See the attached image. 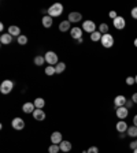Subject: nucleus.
<instances>
[{"label": "nucleus", "mask_w": 137, "mask_h": 153, "mask_svg": "<svg viewBox=\"0 0 137 153\" xmlns=\"http://www.w3.org/2000/svg\"><path fill=\"white\" fill-rule=\"evenodd\" d=\"M62 134L59 133V131H55V133L51 134V142L52 143H56V145H59V143L62 142Z\"/></svg>", "instance_id": "dca6fc26"}, {"label": "nucleus", "mask_w": 137, "mask_h": 153, "mask_svg": "<svg viewBox=\"0 0 137 153\" xmlns=\"http://www.w3.org/2000/svg\"><path fill=\"white\" fill-rule=\"evenodd\" d=\"M115 114H117V116H118V119H121V120H124V119L128 118L129 115V109L126 108V107H119V108H117V111H115Z\"/></svg>", "instance_id": "6e6552de"}, {"label": "nucleus", "mask_w": 137, "mask_h": 153, "mask_svg": "<svg viewBox=\"0 0 137 153\" xmlns=\"http://www.w3.org/2000/svg\"><path fill=\"white\" fill-rule=\"evenodd\" d=\"M109 15H110V18H111L112 21H114V19L117 18V16H118V14H117V11H110Z\"/></svg>", "instance_id": "f704fd0d"}, {"label": "nucleus", "mask_w": 137, "mask_h": 153, "mask_svg": "<svg viewBox=\"0 0 137 153\" xmlns=\"http://www.w3.org/2000/svg\"><path fill=\"white\" fill-rule=\"evenodd\" d=\"M45 74H47L48 76H52L54 74H56L55 66H47V67H45Z\"/></svg>", "instance_id": "a878e982"}, {"label": "nucleus", "mask_w": 137, "mask_h": 153, "mask_svg": "<svg viewBox=\"0 0 137 153\" xmlns=\"http://www.w3.org/2000/svg\"><path fill=\"white\" fill-rule=\"evenodd\" d=\"M109 25H107V23H100L99 25V32L102 33V34H107V33H109Z\"/></svg>", "instance_id": "bb28decb"}, {"label": "nucleus", "mask_w": 137, "mask_h": 153, "mask_svg": "<svg viewBox=\"0 0 137 153\" xmlns=\"http://www.w3.org/2000/svg\"><path fill=\"white\" fill-rule=\"evenodd\" d=\"M45 63V57L41 56V55H37V56L34 57V64L36 66H43V64Z\"/></svg>", "instance_id": "b1692460"}, {"label": "nucleus", "mask_w": 137, "mask_h": 153, "mask_svg": "<svg viewBox=\"0 0 137 153\" xmlns=\"http://www.w3.org/2000/svg\"><path fill=\"white\" fill-rule=\"evenodd\" d=\"M126 135H129V137H132V138H136L137 137V127L136 126H130V127L128 128V131H126Z\"/></svg>", "instance_id": "412c9836"}, {"label": "nucleus", "mask_w": 137, "mask_h": 153, "mask_svg": "<svg viewBox=\"0 0 137 153\" xmlns=\"http://www.w3.org/2000/svg\"><path fill=\"white\" fill-rule=\"evenodd\" d=\"M70 25H71V23L69 22V21H63V22L59 23V30H61V32H67V30H71Z\"/></svg>", "instance_id": "6ab92c4d"}, {"label": "nucleus", "mask_w": 137, "mask_h": 153, "mask_svg": "<svg viewBox=\"0 0 137 153\" xmlns=\"http://www.w3.org/2000/svg\"><path fill=\"white\" fill-rule=\"evenodd\" d=\"M86 153H99V149H97V146H91L86 150Z\"/></svg>", "instance_id": "7c9ffc66"}, {"label": "nucleus", "mask_w": 137, "mask_h": 153, "mask_svg": "<svg viewBox=\"0 0 137 153\" xmlns=\"http://www.w3.org/2000/svg\"><path fill=\"white\" fill-rule=\"evenodd\" d=\"M11 41H13V36L10 34V33H3V34L0 36V42L3 45L11 44Z\"/></svg>", "instance_id": "4468645a"}, {"label": "nucleus", "mask_w": 137, "mask_h": 153, "mask_svg": "<svg viewBox=\"0 0 137 153\" xmlns=\"http://www.w3.org/2000/svg\"><path fill=\"white\" fill-rule=\"evenodd\" d=\"M14 89V83L13 81L10 79H6L1 82V85H0V92L3 93V94H8V93H11Z\"/></svg>", "instance_id": "f03ea898"}, {"label": "nucleus", "mask_w": 137, "mask_h": 153, "mask_svg": "<svg viewBox=\"0 0 137 153\" xmlns=\"http://www.w3.org/2000/svg\"><path fill=\"white\" fill-rule=\"evenodd\" d=\"M133 153H137V149H134V150H133Z\"/></svg>", "instance_id": "ea45409f"}, {"label": "nucleus", "mask_w": 137, "mask_h": 153, "mask_svg": "<svg viewBox=\"0 0 137 153\" xmlns=\"http://www.w3.org/2000/svg\"><path fill=\"white\" fill-rule=\"evenodd\" d=\"M130 14H132V18H133V19H137V7H133V8H132Z\"/></svg>", "instance_id": "473e14b6"}, {"label": "nucleus", "mask_w": 137, "mask_h": 153, "mask_svg": "<svg viewBox=\"0 0 137 153\" xmlns=\"http://www.w3.org/2000/svg\"><path fill=\"white\" fill-rule=\"evenodd\" d=\"M81 19H82V15H81L80 13H76V11H74V13L69 14V19H67V21L70 23H77V22H81Z\"/></svg>", "instance_id": "9d476101"}, {"label": "nucleus", "mask_w": 137, "mask_h": 153, "mask_svg": "<svg viewBox=\"0 0 137 153\" xmlns=\"http://www.w3.org/2000/svg\"><path fill=\"white\" fill-rule=\"evenodd\" d=\"M115 128H117V131L121 134V133H126L129 127H128V123L125 120H119L118 123H117V126H115Z\"/></svg>", "instance_id": "ddd939ff"}, {"label": "nucleus", "mask_w": 137, "mask_h": 153, "mask_svg": "<svg viewBox=\"0 0 137 153\" xmlns=\"http://www.w3.org/2000/svg\"><path fill=\"white\" fill-rule=\"evenodd\" d=\"M41 22H43V26H44V27H51L52 23H54V21H52V16L45 15V16H43Z\"/></svg>", "instance_id": "a211bd4d"}, {"label": "nucleus", "mask_w": 137, "mask_h": 153, "mask_svg": "<svg viewBox=\"0 0 137 153\" xmlns=\"http://www.w3.org/2000/svg\"><path fill=\"white\" fill-rule=\"evenodd\" d=\"M100 42H102V45L104 48H111L112 45H114V37H112L110 33H107V34H103Z\"/></svg>", "instance_id": "20e7f679"}, {"label": "nucleus", "mask_w": 137, "mask_h": 153, "mask_svg": "<svg viewBox=\"0 0 137 153\" xmlns=\"http://www.w3.org/2000/svg\"><path fill=\"white\" fill-rule=\"evenodd\" d=\"M33 118H34V120H38V122H43L45 119V112L43 111V109H34V112H33Z\"/></svg>", "instance_id": "f8f14e48"}, {"label": "nucleus", "mask_w": 137, "mask_h": 153, "mask_svg": "<svg viewBox=\"0 0 137 153\" xmlns=\"http://www.w3.org/2000/svg\"><path fill=\"white\" fill-rule=\"evenodd\" d=\"M34 105H36V108H37V109H43V108H44V105H45L44 99H41V97H37V99L34 100Z\"/></svg>", "instance_id": "4be33fe9"}, {"label": "nucleus", "mask_w": 137, "mask_h": 153, "mask_svg": "<svg viewBox=\"0 0 137 153\" xmlns=\"http://www.w3.org/2000/svg\"><path fill=\"white\" fill-rule=\"evenodd\" d=\"M84 153H86V152H84Z\"/></svg>", "instance_id": "a19ab883"}, {"label": "nucleus", "mask_w": 137, "mask_h": 153, "mask_svg": "<svg viewBox=\"0 0 137 153\" xmlns=\"http://www.w3.org/2000/svg\"><path fill=\"white\" fill-rule=\"evenodd\" d=\"M112 25H114L115 29H118V30H122V29H125V26H126V22H125V18L121 15H118L117 18L112 21Z\"/></svg>", "instance_id": "423d86ee"}, {"label": "nucleus", "mask_w": 137, "mask_h": 153, "mask_svg": "<svg viewBox=\"0 0 137 153\" xmlns=\"http://www.w3.org/2000/svg\"><path fill=\"white\" fill-rule=\"evenodd\" d=\"M126 101H128V99H126L125 96H122V94L117 96V97L114 99L115 108H119V107H125V105H126Z\"/></svg>", "instance_id": "1a4fd4ad"}, {"label": "nucleus", "mask_w": 137, "mask_h": 153, "mask_svg": "<svg viewBox=\"0 0 137 153\" xmlns=\"http://www.w3.org/2000/svg\"><path fill=\"white\" fill-rule=\"evenodd\" d=\"M63 13V6L61 3H54L49 8H48V15L52 16V18H56V16H61Z\"/></svg>", "instance_id": "f257e3e1"}, {"label": "nucleus", "mask_w": 137, "mask_h": 153, "mask_svg": "<svg viewBox=\"0 0 137 153\" xmlns=\"http://www.w3.org/2000/svg\"><path fill=\"white\" fill-rule=\"evenodd\" d=\"M129 148H130V149H132V150L137 149V140L132 141V142H130V143H129Z\"/></svg>", "instance_id": "2f4dec72"}, {"label": "nucleus", "mask_w": 137, "mask_h": 153, "mask_svg": "<svg viewBox=\"0 0 137 153\" xmlns=\"http://www.w3.org/2000/svg\"><path fill=\"white\" fill-rule=\"evenodd\" d=\"M70 36L74 38V40H80L82 38V27H73L70 30Z\"/></svg>", "instance_id": "9b49d317"}, {"label": "nucleus", "mask_w": 137, "mask_h": 153, "mask_svg": "<svg viewBox=\"0 0 137 153\" xmlns=\"http://www.w3.org/2000/svg\"><path fill=\"white\" fill-rule=\"evenodd\" d=\"M133 44H134V47L137 48V38H136V40H134V42H133Z\"/></svg>", "instance_id": "4c0bfd02"}, {"label": "nucleus", "mask_w": 137, "mask_h": 153, "mask_svg": "<svg viewBox=\"0 0 137 153\" xmlns=\"http://www.w3.org/2000/svg\"><path fill=\"white\" fill-rule=\"evenodd\" d=\"M55 70H56V74H62L64 70H66V64L62 62V63H58L56 66H55Z\"/></svg>", "instance_id": "393cba45"}, {"label": "nucleus", "mask_w": 137, "mask_h": 153, "mask_svg": "<svg viewBox=\"0 0 137 153\" xmlns=\"http://www.w3.org/2000/svg\"><path fill=\"white\" fill-rule=\"evenodd\" d=\"M48 152H49V153H59V152H61V146H59V145H56V143H52L51 146L48 148Z\"/></svg>", "instance_id": "cd10ccee"}, {"label": "nucleus", "mask_w": 137, "mask_h": 153, "mask_svg": "<svg viewBox=\"0 0 137 153\" xmlns=\"http://www.w3.org/2000/svg\"><path fill=\"white\" fill-rule=\"evenodd\" d=\"M134 83H136V79H134V76H128V78H126V85L132 86V85H134Z\"/></svg>", "instance_id": "c756f323"}, {"label": "nucleus", "mask_w": 137, "mask_h": 153, "mask_svg": "<svg viewBox=\"0 0 137 153\" xmlns=\"http://www.w3.org/2000/svg\"><path fill=\"white\" fill-rule=\"evenodd\" d=\"M102 37H103V34L100 32H95V33H92V34H91V40H92L93 42L100 41V40H102Z\"/></svg>", "instance_id": "5701e85b"}, {"label": "nucleus", "mask_w": 137, "mask_h": 153, "mask_svg": "<svg viewBox=\"0 0 137 153\" xmlns=\"http://www.w3.org/2000/svg\"><path fill=\"white\" fill-rule=\"evenodd\" d=\"M36 109V105L34 102H25L22 107V111L25 112V114H33Z\"/></svg>", "instance_id": "2eb2a0df"}, {"label": "nucleus", "mask_w": 137, "mask_h": 153, "mask_svg": "<svg viewBox=\"0 0 137 153\" xmlns=\"http://www.w3.org/2000/svg\"><path fill=\"white\" fill-rule=\"evenodd\" d=\"M8 33H10V34H11V36H16V37H19V36H21V34H19V33H21V29H19L18 27V26H10V27H8Z\"/></svg>", "instance_id": "aec40b11"}, {"label": "nucleus", "mask_w": 137, "mask_h": 153, "mask_svg": "<svg viewBox=\"0 0 137 153\" xmlns=\"http://www.w3.org/2000/svg\"><path fill=\"white\" fill-rule=\"evenodd\" d=\"M132 100H133L134 104H137V93H134V94L132 96Z\"/></svg>", "instance_id": "c9c22d12"}, {"label": "nucleus", "mask_w": 137, "mask_h": 153, "mask_svg": "<svg viewBox=\"0 0 137 153\" xmlns=\"http://www.w3.org/2000/svg\"><path fill=\"white\" fill-rule=\"evenodd\" d=\"M18 44L19 45H26V44H28V37H26V36H23V34H21L18 37Z\"/></svg>", "instance_id": "c85d7f7f"}, {"label": "nucleus", "mask_w": 137, "mask_h": 153, "mask_svg": "<svg viewBox=\"0 0 137 153\" xmlns=\"http://www.w3.org/2000/svg\"><path fill=\"white\" fill-rule=\"evenodd\" d=\"M82 30L92 34L96 32V23L93 21H85V22H82Z\"/></svg>", "instance_id": "39448f33"}, {"label": "nucleus", "mask_w": 137, "mask_h": 153, "mask_svg": "<svg viewBox=\"0 0 137 153\" xmlns=\"http://www.w3.org/2000/svg\"><path fill=\"white\" fill-rule=\"evenodd\" d=\"M133 104H134V102H133V100H128V101H126V105H125V107H126V108H128V109H130L132 108V107H133Z\"/></svg>", "instance_id": "72a5a7b5"}, {"label": "nucleus", "mask_w": 137, "mask_h": 153, "mask_svg": "<svg viewBox=\"0 0 137 153\" xmlns=\"http://www.w3.org/2000/svg\"><path fill=\"white\" fill-rule=\"evenodd\" d=\"M11 126H13V128H15V130H22V128L25 127V120H23L22 118H14L13 122H11Z\"/></svg>", "instance_id": "0eeeda50"}, {"label": "nucleus", "mask_w": 137, "mask_h": 153, "mask_svg": "<svg viewBox=\"0 0 137 153\" xmlns=\"http://www.w3.org/2000/svg\"><path fill=\"white\" fill-rule=\"evenodd\" d=\"M134 79H136V83H137V75H136V76H134Z\"/></svg>", "instance_id": "58836bf2"}, {"label": "nucleus", "mask_w": 137, "mask_h": 153, "mask_svg": "<svg viewBox=\"0 0 137 153\" xmlns=\"http://www.w3.org/2000/svg\"><path fill=\"white\" fill-rule=\"evenodd\" d=\"M44 57H45V62H47L49 66H56V64L59 63V62H58V55L52 51H48L47 53L44 55Z\"/></svg>", "instance_id": "7ed1b4c3"}, {"label": "nucleus", "mask_w": 137, "mask_h": 153, "mask_svg": "<svg viewBox=\"0 0 137 153\" xmlns=\"http://www.w3.org/2000/svg\"><path fill=\"white\" fill-rule=\"evenodd\" d=\"M59 146H61L62 152H70L71 150V142H69V141H62V142L59 143Z\"/></svg>", "instance_id": "f3484780"}, {"label": "nucleus", "mask_w": 137, "mask_h": 153, "mask_svg": "<svg viewBox=\"0 0 137 153\" xmlns=\"http://www.w3.org/2000/svg\"><path fill=\"white\" fill-rule=\"evenodd\" d=\"M133 126L137 127V115H134V118H133Z\"/></svg>", "instance_id": "e433bc0d"}]
</instances>
